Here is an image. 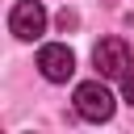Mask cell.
<instances>
[{
  "instance_id": "obj_1",
  "label": "cell",
  "mask_w": 134,
  "mask_h": 134,
  "mask_svg": "<svg viewBox=\"0 0 134 134\" xmlns=\"http://www.w3.org/2000/svg\"><path fill=\"white\" fill-rule=\"evenodd\" d=\"M113 109H117V100H113V92L100 84V75L75 84V113H80L84 121H109Z\"/></svg>"
},
{
  "instance_id": "obj_2",
  "label": "cell",
  "mask_w": 134,
  "mask_h": 134,
  "mask_svg": "<svg viewBox=\"0 0 134 134\" xmlns=\"http://www.w3.org/2000/svg\"><path fill=\"white\" fill-rule=\"evenodd\" d=\"M92 67H96L100 80H121V75L134 67L126 38H100V42L92 46Z\"/></svg>"
},
{
  "instance_id": "obj_3",
  "label": "cell",
  "mask_w": 134,
  "mask_h": 134,
  "mask_svg": "<svg viewBox=\"0 0 134 134\" xmlns=\"http://www.w3.org/2000/svg\"><path fill=\"white\" fill-rule=\"evenodd\" d=\"M42 29H46V8L38 0H17L8 8V34L13 38L34 42V38H42Z\"/></svg>"
},
{
  "instance_id": "obj_4",
  "label": "cell",
  "mask_w": 134,
  "mask_h": 134,
  "mask_svg": "<svg viewBox=\"0 0 134 134\" xmlns=\"http://www.w3.org/2000/svg\"><path fill=\"white\" fill-rule=\"evenodd\" d=\"M38 71H42L50 84H67V80L75 75V54H71V46L46 42V46L38 50Z\"/></svg>"
},
{
  "instance_id": "obj_5",
  "label": "cell",
  "mask_w": 134,
  "mask_h": 134,
  "mask_svg": "<svg viewBox=\"0 0 134 134\" xmlns=\"http://www.w3.org/2000/svg\"><path fill=\"white\" fill-rule=\"evenodd\" d=\"M121 96H126V100L134 105V67H130V71L121 75Z\"/></svg>"
}]
</instances>
